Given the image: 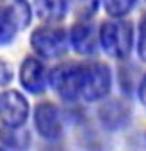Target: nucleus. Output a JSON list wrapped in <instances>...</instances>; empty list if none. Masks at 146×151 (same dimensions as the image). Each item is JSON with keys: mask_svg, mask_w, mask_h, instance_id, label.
Instances as JSON below:
<instances>
[{"mask_svg": "<svg viewBox=\"0 0 146 151\" xmlns=\"http://www.w3.org/2000/svg\"><path fill=\"white\" fill-rule=\"evenodd\" d=\"M33 122H34V128L38 131V135L47 142H58L63 137L61 111L51 101H42L34 106Z\"/></svg>", "mask_w": 146, "mask_h": 151, "instance_id": "nucleus-5", "label": "nucleus"}, {"mask_svg": "<svg viewBox=\"0 0 146 151\" xmlns=\"http://www.w3.org/2000/svg\"><path fill=\"white\" fill-rule=\"evenodd\" d=\"M70 49L83 58H92L101 49L99 29L90 22H76L69 29Z\"/></svg>", "mask_w": 146, "mask_h": 151, "instance_id": "nucleus-8", "label": "nucleus"}, {"mask_svg": "<svg viewBox=\"0 0 146 151\" xmlns=\"http://www.w3.org/2000/svg\"><path fill=\"white\" fill-rule=\"evenodd\" d=\"M29 101L18 90L0 92V124L7 128H24L29 121Z\"/></svg>", "mask_w": 146, "mask_h": 151, "instance_id": "nucleus-6", "label": "nucleus"}, {"mask_svg": "<svg viewBox=\"0 0 146 151\" xmlns=\"http://www.w3.org/2000/svg\"><path fill=\"white\" fill-rule=\"evenodd\" d=\"M0 6L11 14V18L16 22L20 31L31 25L33 14H34L31 2H27V0H0Z\"/></svg>", "mask_w": 146, "mask_h": 151, "instance_id": "nucleus-12", "label": "nucleus"}, {"mask_svg": "<svg viewBox=\"0 0 146 151\" xmlns=\"http://www.w3.org/2000/svg\"><path fill=\"white\" fill-rule=\"evenodd\" d=\"M137 56L142 63H146V14L139 20V31H137V40H135Z\"/></svg>", "mask_w": 146, "mask_h": 151, "instance_id": "nucleus-16", "label": "nucleus"}, {"mask_svg": "<svg viewBox=\"0 0 146 151\" xmlns=\"http://www.w3.org/2000/svg\"><path fill=\"white\" fill-rule=\"evenodd\" d=\"M13 83V68L11 65L0 58V88H6Z\"/></svg>", "mask_w": 146, "mask_h": 151, "instance_id": "nucleus-17", "label": "nucleus"}, {"mask_svg": "<svg viewBox=\"0 0 146 151\" xmlns=\"http://www.w3.org/2000/svg\"><path fill=\"white\" fill-rule=\"evenodd\" d=\"M33 144L31 131L24 128H7L0 124V146L7 151H29Z\"/></svg>", "mask_w": 146, "mask_h": 151, "instance_id": "nucleus-11", "label": "nucleus"}, {"mask_svg": "<svg viewBox=\"0 0 146 151\" xmlns=\"http://www.w3.org/2000/svg\"><path fill=\"white\" fill-rule=\"evenodd\" d=\"M0 151H7V149H6V147H2V146H0Z\"/></svg>", "mask_w": 146, "mask_h": 151, "instance_id": "nucleus-20", "label": "nucleus"}, {"mask_svg": "<svg viewBox=\"0 0 146 151\" xmlns=\"http://www.w3.org/2000/svg\"><path fill=\"white\" fill-rule=\"evenodd\" d=\"M139 4V0H103V9L110 18H126Z\"/></svg>", "mask_w": 146, "mask_h": 151, "instance_id": "nucleus-14", "label": "nucleus"}, {"mask_svg": "<svg viewBox=\"0 0 146 151\" xmlns=\"http://www.w3.org/2000/svg\"><path fill=\"white\" fill-rule=\"evenodd\" d=\"M18 25L11 18V14L0 6V47H6L14 42V38L18 34Z\"/></svg>", "mask_w": 146, "mask_h": 151, "instance_id": "nucleus-15", "label": "nucleus"}, {"mask_svg": "<svg viewBox=\"0 0 146 151\" xmlns=\"http://www.w3.org/2000/svg\"><path fill=\"white\" fill-rule=\"evenodd\" d=\"M29 42H31V49L34 50V54L45 61L63 58L70 47L69 31L52 24L36 27L31 32Z\"/></svg>", "mask_w": 146, "mask_h": 151, "instance_id": "nucleus-2", "label": "nucleus"}, {"mask_svg": "<svg viewBox=\"0 0 146 151\" xmlns=\"http://www.w3.org/2000/svg\"><path fill=\"white\" fill-rule=\"evenodd\" d=\"M137 97H139V103L146 108V74L137 83Z\"/></svg>", "mask_w": 146, "mask_h": 151, "instance_id": "nucleus-18", "label": "nucleus"}, {"mask_svg": "<svg viewBox=\"0 0 146 151\" xmlns=\"http://www.w3.org/2000/svg\"><path fill=\"white\" fill-rule=\"evenodd\" d=\"M112 90V70L103 61L83 63L81 99L85 103H98L108 97Z\"/></svg>", "mask_w": 146, "mask_h": 151, "instance_id": "nucleus-4", "label": "nucleus"}, {"mask_svg": "<svg viewBox=\"0 0 146 151\" xmlns=\"http://www.w3.org/2000/svg\"><path fill=\"white\" fill-rule=\"evenodd\" d=\"M134 25L126 20H106L99 25V43L101 49L114 60H128L134 49Z\"/></svg>", "mask_w": 146, "mask_h": 151, "instance_id": "nucleus-1", "label": "nucleus"}, {"mask_svg": "<svg viewBox=\"0 0 146 151\" xmlns=\"http://www.w3.org/2000/svg\"><path fill=\"white\" fill-rule=\"evenodd\" d=\"M49 86L65 103L81 99L83 86V63H60L49 70Z\"/></svg>", "mask_w": 146, "mask_h": 151, "instance_id": "nucleus-3", "label": "nucleus"}, {"mask_svg": "<svg viewBox=\"0 0 146 151\" xmlns=\"http://www.w3.org/2000/svg\"><path fill=\"white\" fill-rule=\"evenodd\" d=\"M98 121L108 131H119L132 121V108L123 99H106L98 108Z\"/></svg>", "mask_w": 146, "mask_h": 151, "instance_id": "nucleus-9", "label": "nucleus"}, {"mask_svg": "<svg viewBox=\"0 0 146 151\" xmlns=\"http://www.w3.org/2000/svg\"><path fill=\"white\" fill-rule=\"evenodd\" d=\"M69 11L78 22H90L98 14L99 6H103V0H67Z\"/></svg>", "mask_w": 146, "mask_h": 151, "instance_id": "nucleus-13", "label": "nucleus"}, {"mask_svg": "<svg viewBox=\"0 0 146 151\" xmlns=\"http://www.w3.org/2000/svg\"><path fill=\"white\" fill-rule=\"evenodd\" d=\"M43 151H65V149H61V147H47V149H43Z\"/></svg>", "mask_w": 146, "mask_h": 151, "instance_id": "nucleus-19", "label": "nucleus"}, {"mask_svg": "<svg viewBox=\"0 0 146 151\" xmlns=\"http://www.w3.org/2000/svg\"><path fill=\"white\" fill-rule=\"evenodd\" d=\"M18 79L22 88L33 96H42L49 86V72L43 60L38 56H27L18 70Z\"/></svg>", "mask_w": 146, "mask_h": 151, "instance_id": "nucleus-7", "label": "nucleus"}, {"mask_svg": "<svg viewBox=\"0 0 146 151\" xmlns=\"http://www.w3.org/2000/svg\"><path fill=\"white\" fill-rule=\"evenodd\" d=\"M33 9L38 20L43 24L56 25L69 14V2L67 0H33Z\"/></svg>", "mask_w": 146, "mask_h": 151, "instance_id": "nucleus-10", "label": "nucleus"}]
</instances>
